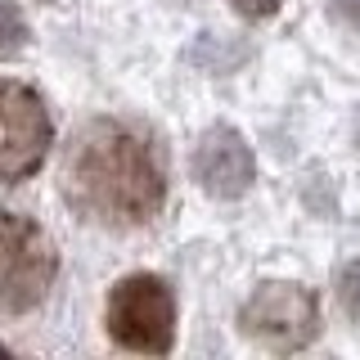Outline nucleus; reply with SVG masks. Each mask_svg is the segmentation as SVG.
<instances>
[{"mask_svg":"<svg viewBox=\"0 0 360 360\" xmlns=\"http://www.w3.org/2000/svg\"><path fill=\"white\" fill-rule=\"evenodd\" d=\"M59 194L86 225L112 234L149 230L172 194L158 131L131 112L86 117L59 153Z\"/></svg>","mask_w":360,"mask_h":360,"instance_id":"f257e3e1","label":"nucleus"},{"mask_svg":"<svg viewBox=\"0 0 360 360\" xmlns=\"http://www.w3.org/2000/svg\"><path fill=\"white\" fill-rule=\"evenodd\" d=\"M180 307L162 275L135 270L122 275L104 297V333L112 347L135 356H167L176 347Z\"/></svg>","mask_w":360,"mask_h":360,"instance_id":"f03ea898","label":"nucleus"},{"mask_svg":"<svg viewBox=\"0 0 360 360\" xmlns=\"http://www.w3.org/2000/svg\"><path fill=\"white\" fill-rule=\"evenodd\" d=\"M59 279V243L37 217L0 212V311L27 315Z\"/></svg>","mask_w":360,"mask_h":360,"instance_id":"7ed1b4c3","label":"nucleus"},{"mask_svg":"<svg viewBox=\"0 0 360 360\" xmlns=\"http://www.w3.org/2000/svg\"><path fill=\"white\" fill-rule=\"evenodd\" d=\"M239 329L266 352H302L320 333V297L307 284L270 279L239 307Z\"/></svg>","mask_w":360,"mask_h":360,"instance_id":"20e7f679","label":"nucleus"},{"mask_svg":"<svg viewBox=\"0 0 360 360\" xmlns=\"http://www.w3.org/2000/svg\"><path fill=\"white\" fill-rule=\"evenodd\" d=\"M54 144V122L32 86L0 77V185L37 176Z\"/></svg>","mask_w":360,"mask_h":360,"instance_id":"39448f33","label":"nucleus"},{"mask_svg":"<svg viewBox=\"0 0 360 360\" xmlns=\"http://www.w3.org/2000/svg\"><path fill=\"white\" fill-rule=\"evenodd\" d=\"M194 176L207 194L217 198H239L252 185V149L243 144L239 131L212 127L194 149Z\"/></svg>","mask_w":360,"mask_h":360,"instance_id":"423d86ee","label":"nucleus"},{"mask_svg":"<svg viewBox=\"0 0 360 360\" xmlns=\"http://www.w3.org/2000/svg\"><path fill=\"white\" fill-rule=\"evenodd\" d=\"M22 45H27V22L9 0H0V59H14Z\"/></svg>","mask_w":360,"mask_h":360,"instance_id":"0eeeda50","label":"nucleus"},{"mask_svg":"<svg viewBox=\"0 0 360 360\" xmlns=\"http://www.w3.org/2000/svg\"><path fill=\"white\" fill-rule=\"evenodd\" d=\"M333 292H338V307L347 311V320H360V262L342 266V275H338Z\"/></svg>","mask_w":360,"mask_h":360,"instance_id":"6e6552de","label":"nucleus"},{"mask_svg":"<svg viewBox=\"0 0 360 360\" xmlns=\"http://www.w3.org/2000/svg\"><path fill=\"white\" fill-rule=\"evenodd\" d=\"M230 5L239 9L243 18H270L279 5H284V0H230Z\"/></svg>","mask_w":360,"mask_h":360,"instance_id":"1a4fd4ad","label":"nucleus"},{"mask_svg":"<svg viewBox=\"0 0 360 360\" xmlns=\"http://www.w3.org/2000/svg\"><path fill=\"white\" fill-rule=\"evenodd\" d=\"M0 356H5V347H0Z\"/></svg>","mask_w":360,"mask_h":360,"instance_id":"9d476101","label":"nucleus"}]
</instances>
